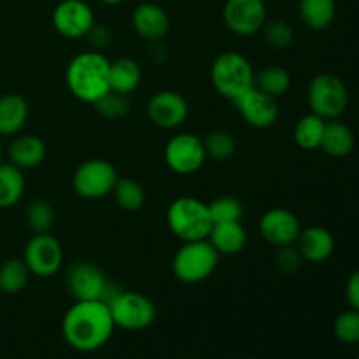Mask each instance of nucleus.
Instances as JSON below:
<instances>
[{
  "mask_svg": "<svg viewBox=\"0 0 359 359\" xmlns=\"http://www.w3.org/2000/svg\"><path fill=\"white\" fill-rule=\"evenodd\" d=\"M116 325L104 302H76L62 321L63 340L79 353H93L111 340Z\"/></svg>",
  "mask_w": 359,
  "mask_h": 359,
  "instance_id": "obj_1",
  "label": "nucleus"
},
{
  "mask_svg": "<svg viewBox=\"0 0 359 359\" xmlns=\"http://www.w3.org/2000/svg\"><path fill=\"white\" fill-rule=\"evenodd\" d=\"M111 60L102 51H84L70 60L65 70V83L70 93L84 104H91L104 97L109 90Z\"/></svg>",
  "mask_w": 359,
  "mask_h": 359,
  "instance_id": "obj_2",
  "label": "nucleus"
},
{
  "mask_svg": "<svg viewBox=\"0 0 359 359\" xmlns=\"http://www.w3.org/2000/svg\"><path fill=\"white\" fill-rule=\"evenodd\" d=\"M255 74L251 62L238 51L221 53L210 67L214 90L231 104L255 88Z\"/></svg>",
  "mask_w": 359,
  "mask_h": 359,
  "instance_id": "obj_3",
  "label": "nucleus"
},
{
  "mask_svg": "<svg viewBox=\"0 0 359 359\" xmlns=\"http://www.w3.org/2000/svg\"><path fill=\"white\" fill-rule=\"evenodd\" d=\"M167 224L179 241H203L212 228L209 205L193 196H179L168 205Z\"/></svg>",
  "mask_w": 359,
  "mask_h": 359,
  "instance_id": "obj_4",
  "label": "nucleus"
},
{
  "mask_svg": "<svg viewBox=\"0 0 359 359\" xmlns=\"http://www.w3.org/2000/svg\"><path fill=\"white\" fill-rule=\"evenodd\" d=\"M65 286L76 302L109 304L121 291L100 266L91 262H74L67 269Z\"/></svg>",
  "mask_w": 359,
  "mask_h": 359,
  "instance_id": "obj_5",
  "label": "nucleus"
},
{
  "mask_svg": "<svg viewBox=\"0 0 359 359\" xmlns=\"http://www.w3.org/2000/svg\"><path fill=\"white\" fill-rule=\"evenodd\" d=\"M219 258V252L207 238L182 242L172 259V272L179 283L200 284L216 272Z\"/></svg>",
  "mask_w": 359,
  "mask_h": 359,
  "instance_id": "obj_6",
  "label": "nucleus"
},
{
  "mask_svg": "<svg viewBox=\"0 0 359 359\" xmlns=\"http://www.w3.org/2000/svg\"><path fill=\"white\" fill-rule=\"evenodd\" d=\"M307 100L312 114L319 116L325 121H332L346 112L349 105V91L339 76L323 72L312 77L309 83Z\"/></svg>",
  "mask_w": 359,
  "mask_h": 359,
  "instance_id": "obj_7",
  "label": "nucleus"
},
{
  "mask_svg": "<svg viewBox=\"0 0 359 359\" xmlns=\"http://www.w3.org/2000/svg\"><path fill=\"white\" fill-rule=\"evenodd\" d=\"M119 174L114 165L102 158L83 161L72 175V188L84 200H100L111 195Z\"/></svg>",
  "mask_w": 359,
  "mask_h": 359,
  "instance_id": "obj_8",
  "label": "nucleus"
},
{
  "mask_svg": "<svg viewBox=\"0 0 359 359\" xmlns=\"http://www.w3.org/2000/svg\"><path fill=\"white\" fill-rule=\"evenodd\" d=\"M107 305L116 328L139 332L149 328L156 319V307L153 302L137 291L121 290Z\"/></svg>",
  "mask_w": 359,
  "mask_h": 359,
  "instance_id": "obj_9",
  "label": "nucleus"
},
{
  "mask_svg": "<svg viewBox=\"0 0 359 359\" xmlns=\"http://www.w3.org/2000/svg\"><path fill=\"white\" fill-rule=\"evenodd\" d=\"M165 163L179 175H191L203 167L207 160L202 137L181 132L172 137L165 146Z\"/></svg>",
  "mask_w": 359,
  "mask_h": 359,
  "instance_id": "obj_10",
  "label": "nucleus"
},
{
  "mask_svg": "<svg viewBox=\"0 0 359 359\" xmlns=\"http://www.w3.org/2000/svg\"><path fill=\"white\" fill-rule=\"evenodd\" d=\"M23 259L32 276L46 279L63 266V248L51 233H34L25 245Z\"/></svg>",
  "mask_w": 359,
  "mask_h": 359,
  "instance_id": "obj_11",
  "label": "nucleus"
},
{
  "mask_svg": "<svg viewBox=\"0 0 359 359\" xmlns=\"http://www.w3.org/2000/svg\"><path fill=\"white\" fill-rule=\"evenodd\" d=\"M223 18L228 30L241 37L259 34L269 20L263 0H226Z\"/></svg>",
  "mask_w": 359,
  "mask_h": 359,
  "instance_id": "obj_12",
  "label": "nucleus"
},
{
  "mask_svg": "<svg viewBox=\"0 0 359 359\" xmlns=\"http://www.w3.org/2000/svg\"><path fill=\"white\" fill-rule=\"evenodd\" d=\"M51 21L62 37L76 41L86 37L95 25V14L84 0H62L53 9Z\"/></svg>",
  "mask_w": 359,
  "mask_h": 359,
  "instance_id": "obj_13",
  "label": "nucleus"
},
{
  "mask_svg": "<svg viewBox=\"0 0 359 359\" xmlns=\"http://www.w3.org/2000/svg\"><path fill=\"white\" fill-rule=\"evenodd\" d=\"M189 116V105L179 91H156L147 102V118L161 130H177Z\"/></svg>",
  "mask_w": 359,
  "mask_h": 359,
  "instance_id": "obj_14",
  "label": "nucleus"
},
{
  "mask_svg": "<svg viewBox=\"0 0 359 359\" xmlns=\"http://www.w3.org/2000/svg\"><path fill=\"white\" fill-rule=\"evenodd\" d=\"M259 235L273 248H283V245L294 244L302 231L300 219L297 214L284 207H273L269 209L262 217L258 224Z\"/></svg>",
  "mask_w": 359,
  "mask_h": 359,
  "instance_id": "obj_15",
  "label": "nucleus"
},
{
  "mask_svg": "<svg viewBox=\"0 0 359 359\" xmlns=\"http://www.w3.org/2000/svg\"><path fill=\"white\" fill-rule=\"evenodd\" d=\"M237 107L238 114L242 116L245 123L252 128L265 130L276 125L279 119L280 109L277 98L270 97V95L263 93L258 88H252L248 93L242 95L237 102H233Z\"/></svg>",
  "mask_w": 359,
  "mask_h": 359,
  "instance_id": "obj_16",
  "label": "nucleus"
},
{
  "mask_svg": "<svg viewBox=\"0 0 359 359\" xmlns=\"http://www.w3.org/2000/svg\"><path fill=\"white\" fill-rule=\"evenodd\" d=\"M132 28L147 42L163 41L170 30V16L154 2H142L133 9Z\"/></svg>",
  "mask_w": 359,
  "mask_h": 359,
  "instance_id": "obj_17",
  "label": "nucleus"
},
{
  "mask_svg": "<svg viewBox=\"0 0 359 359\" xmlns=\"http://www.w3.org/2000/svg\"><path fill=\"white\" fill-rule=\"evenodd\" d=\"M294 245L304 262L323 263L335 252V237L325 226H309L300 231Z\"/></svg>",
  "mask_w": 359,
  "mask_h": 359,
  "instance_id": "obj_18",
  "label": "nucleus"
},
{
  "mask_svg": "<svg viewBox=\"0 0 359 359\" xmlns=\"http://www.w3.org/2000/svg\"><path fill=\"white\" fill-rule=\"evenodd\" d=\"M46 153H48V149H46L44 140L37 135H32V133H21V135L14 137L13 142L9 144V149H7L9 163L21 168L23 172L37 168L44 161Z\"/></svg>",
  "mask_w": 359,
  "mask_h": 359,
  "instance_id": "obj_19",
  "label": "nucleus"
},
{
  "mask_svg": "<svg viewBox=\"0 0 359 359\" xmlns=\"http://www.w3.org/2000/svg\"><path fill=\"white\" fill-rule=\"evenodd\" d=\"M207 241L219 252V256H233L244 251L248 244V231L241 221L214 223Z\"/></svg>",
  "mask_w": 359,
  "mask_h": 359,
  "instance_id": "obj_20",
  "label": "nucleus"
},
{
  "mask_svg": "<svg viewBox=\"0 0 359 359\" xmlns=\"http://www.w3.org/2000/svg\"><path fill=\"white\" fill-rule=\"evenodd\" d=\"M28 102L18 93H7L0 97V135H18L27 125Z\"/></svg>",
  "mask_w": 359,
  "mask_h": 359,
  "instance_id": "obj_21",
  "label": "nucleus"
},
{
  "mask_svg": "<svg viewBox=\"0 0 359 359\" xmlns=\"http://www.w3.org/2000/svg\"><path fill=\"white\" fill-rule=\"evenodd\" d=\"M354 146H356L354 132L346 123H342L340 119L326 121L321 147H319L323 149V153L332 158H346L353 153Z\"/></svg>",
  "mask_w": 359,
  "mask_h": 359,
  "instance_id": "obj_22",
  "label": "nucleus"
},
{
  "mask_svg": "<svg viewBox=\"0 0 359 359\" xmlns=\"http://www.w3.org/2000/svg\"><path fill=\"white\" fill-rule=\"evenodd\" d=\"M140 81H142V69L137 60L130 56L112 60L109 67V84L112 91L130 95L140 86Z\"/></svg>",
  "mask_w": 359,
  "mask_h": 359,
  "instance_id": "obj_23",
  "label": "nucleus"
},
{
  "mask_svg": "<svg viewBox=\"0 0 359 359\" xmlns=\"http://www.w3.org/2000/svg\"><path fill=\"white\" fill-rule=\"evenodd\" d=\"M298 14L305 27L314 32H323L335 21L337 0H300Z\"/></svg>",
  "mask_w": 359,
  "mask_h": 359,
  "instance_id": "obj_24",
  "label": "nucleus"
},
{
  "mask_svg": "<svg viewBox=\"0 0 359 359\" xmlns=\"http://www.w3.org/2000/svg\"><path fill=\"white\" fill-rule=\"evenodd\" d=\"M25 193L23 170L13 163H0V209L14 207Z\"/></svg>",
  "mask_w": 359,
  "mask_h": 359,
  "instance_id": "obj_25",
  "label": "nucleus"
},
{
  "mask_svg": "<svg viewBox=\"0 0 359 359\" xmlns=\"http://www.w3.org/2000/svg\"><path fill=\"white\" fill-rule=\"evenodd\" d=\"M326 121L316 114H307L300 118L294 125L293 137L298 147L304 151H316L321 147L323 133H325Z\"/></svg>",
  "mask_w": 359,
  "mask_h": 359,
  "instance_id": "obj_26",
  "label": "nucleus"
},
{
  "mask_svg": "<svg viewBox=\"0 0 359 359\" xmlns=\"http://www.w3.org/2000/svg\"><path fill=\"white\" fill-rule=\"evenodd\" d=\"M30 270L23 258H11L0 265V291L6 294H18L27 287Z\"/></svg>",
  "mask_w": 359,
  "mask_h": 359,
  "instance_id": "obj_27",
  "label": "nucleus"
},
{
  "mask_svg": "<svg viewBox=\"0 0 359 359\" xmlns=\"http://www.w3.org/2000/svg\"><path fill=\"white\" fill-rule=\"evenodd\" d=\"M255 88L270 97L279 98L291 88V74L284 67L269 65L255 74Z\"/></svg>",
  "mask_w": 359,
  "mask_h": 359,
  "instance_id": "obj_28",
  "label": "nucleus"
},
{
  "mask_svg": "<svg viewBox=\"0 0 359 359\" xmlns=\"http://www.w3.org/2000/svg\"><path fill=\"white\" fill-rule=\"evenodd\" d=\"M111 195L114 196V202L118 203L119 209L126 212H137L146 203V191L142 184L132 177H118Z\"/></svg>",
  "mask_w": 359,
  "mask_h": 359,
  "instance_id": "obj_29",
  "label": "nucleus"
},
{
  "mask_svg": "<svg viewBox=\"0 0 359 359\" xmlns=\"http://www.w3.org/2000/svg\"><path fill=\"white\" fill-rule=\"evenodd\" d=\"M202 140L207 158H212L216 161L230 160L237 151V142H235L233 135L224 130H212L203 135Z\"/></svg>",
  "mask_w": 359,
  "mask_h": 359,
  "instance_id": "obj_30",
  "label": "nucleus"
},
{
  "mask_svg": "<svg viewBox=\"0 0 359 359\" xmlns=\"http://www.w3.org/2000/svg\"><path fill=\"white\" fill-rule=\"evenodd\" d=\"M27 223L34 233H49L55 224V209L48 200L37 198L28 203Z\"/></svg>",
  "mask_w": 359,
  "mask_h": 359,
  "instance_id": "obj_31",
  "label": "nucleus"
},
{
  "mask_svg": "<svg viewBox=\"0 0 359 359\" xmlns=\"http://www.w3.org/2000/svg\"><path fill=\"white\" fill-rule=\"evenodd\" d=\"M209 205L210 217L214 223H226V221H241L244 216V203L241 198L231 195H223L214 198Z\"/></svg>",
  "mask_w": 359,
  "mask_h": 359,
  "instance_id": "obj_32",
  "label": "nucleus"
},
{
  "mask_svg": "<svg viewBox=\"0 0 359 359\" xmlns=\"http://www.w3.org/2000/svg\"><path fill=\"white\" fill-rule=\"evenodd\" d=\"M95 111L105 119H119L125 118L126 114L130 112V100L128 95L118 93V91L109 90L104 97L98 98L97 102L93 104Z\"/></svg>",
  "mask_w": 359,
  "mask_h": 359,
  "instance_id": "obj_33",
  "label": "nucleus"
},
{
  "mask_svg": "<svg viewBox=\"0 0 359 359\" xmlns=\"http://www.w3.org/2000/svg\"><path fill=\"white\" fill-rule=\"evenodd\" d=\"M333 335L347 346L359 344V311L349 307L340 312L333 321Z\"/></svg>",
  "mask_w": 359,
  "mask_h": 359,
  "instance_id": "obj_34",
  "label": "nucleus"
},
{
  "mask_svg": "<svg viewBox=\"0 0 359 359\" xmlns=\"http://www.w3.org/2000/svg\"><path fill=\"white\" fill-rule=\"evenodd\" d=\"M262 32L266 44L273 49H286L294 41V30L286 20H266Z\"/></svg>",
  "mask_w": 359,
  "mask_h": 359,
  "instance_id": "obj_35",
  "label": "nucleus"
},
{
  "mask_svg": "<svg viewBox=\"0 0 359 359\" xmlns=\"http://www.w3.org/2000/svg\"><path fill=\"white\" fill-rule=\"evenodd\" d=\"M276 256H273V262H276V266L283 273H294L298 272V269L304 263V258H302L300 251L297 249V245H283V248H276Z\"/></svg>",
  "mask_w": 359,
  "mask_h": 359,
  "instance_id": "obj_36",
  "label": "nucleus"
},
{
  "mask_svg": "<svg viewBox=\"0 0 359 359\" xmlns=\"http://www.w3.org/2000/svg\"><path fill=\"white\" fill-rule=\"evenodd\" d=\"M86 39H88V42L93 46L95 51H104L105 48H109V46H111L112 32L109 27H105V25L97 23V21H95V25L91 27V30L88 32Z\"/></svg>",
  "mask_w": 359,
  "mask_h": 359,
  "instance_id": "obj_37",
  "label": "nucleus"
},
{
  "mask_svg": "<svg viewBox=\"0 0 359 359\" xmlns=\"http://www.w3.org/2000/svg\"><path fill=\"white\" fill-rule=\"evenodd\" d=\"M346 300L351 309H356V311H359V269L356 272L351 273V277L347 279Z\"/></svg>",
  "mask_w": 359,
  "mask_h": 359,
  "instance_id": "obj_38",
  "label": "nucleus"
},
{
  "mask_svg": "<svg viewBox=\"0 0 359 359\" xmlns=\"http://www.w3.org/2000/svg\"><path fill=\"white\" fill-rule=\"evenodd\" d=\"M100 2L105 4V6H119L123 0H100Z\"/></svg>",
  "mask_w": 359,
  "mask_h": 359,
  "instance_id": "obj_39",
  "label": "nucleus"
},
{
  "mask_svg": "<svg viewBox=\"0 0 359 359\" xmlns=\"http://www.w3.org/2000/svg\"><path fill=\"white\" fill-rule=\"evenodd\" d=\"M2 154H4V149H2V142H0V163H2Z\"/></svg>",
  "mask_w": 359,
  "mask_h": 359,
  "instance_id": "obj_40",
  "label": "nucleus"
},
{
  "mask_svg": "<svg viewBox=\"0 0 359 359\" xmlns=\"http://www.w3.org/2000/svg\"><path fill=\"white\" fill-rule=\"evenodd\" d=\"M356 359H359V356H358V358H356Z\"/></svg>",
  "mask_w": 359,
  "mask_h": 359,
  "instance_id": "obj_41",
  "label": "nucleus"
}]
</instances>
